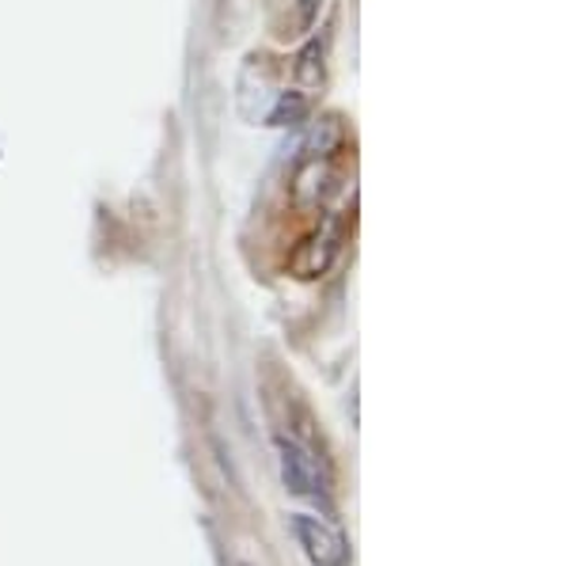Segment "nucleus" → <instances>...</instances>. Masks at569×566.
<instances>
[{
  "label": "nucleus",
  "mask_w": 569,
  "mask_h": 566,
  "mask_svg": "<svg viewBox=\"0 0 569 566\" xmlns=\"http://www.w3.org/2000/svg\"><path fill=\"white\" fill-rule=\"evenodd\" d=\"M278 460H281V479L292 495H308L319 498L330 487V476L319 468V456L311 445H305L300 437H278Z\"/></svg>",
  "instance_id": "nucleus-1"
},
{
  "label": "nucleus",
  "mask_w": 569,
  "mask_h": 566,
  "mask_svg": "<svg viewBox=\"0 0 569 566\" xmlns=\"http://www.w3.org/2000/svg\"><path fill=\"white\" fill-rule=\"evenodd\" d=\"M342 240H346V217L342 214H330L323 225H319V232H311L305 244H300L297 251H292L289 267L297 278H319V274L330 270V262L338 259V251H342Z\"/></svg>",
  "instance_id": "nucleus-2"
},
{
  "label": "nucleus",
  "mask_w": 569,
  "mask_h": 566,
  "mask_svg": "<svg viewBox=\"0 0 569 566\" xmlns=\"http://www.w3.org/2000/svg\"><path fill=\"white\" fill-rule=\"evenodd\" d=\"M292 533L311 559V566H350V544L335 525L311 514H292Z\"/></svg>",
  "instance_id": "nucleus-3"
},
{
  "label": "nucleus",
  "mask_w": 569,
  "mask_h": 566,
  "mask_svg": "<svg viewBox=\"0 0 569 566\" xmlns=\"http://www.w3.org/2000/svg\"><path fill=\"white\" fill-rule=\"evenodd\" d=\"M311 115V99L300 88H289L273 99V107L266 111V126H300Z\"/></svg>",
  "instance_id": "nucleus-4"
},
{
  "label": "nucleus",
  "mask_w": 569,
  "mask_h": 566,
  "mask_svg": "<svg viewBox=\"0 0 569 566\" xmlns=\"http://www.w3.org/2000/svg\"><path fill=\"white\" fill-rule=\"evenodd\" d=\"M338 145H342V122L338 118H319L305 141V152L308 160H327L330 152H338Z\"/></svg>",
  "instance_id": "nucleus-5"
},
{
  "label": "nucleus",
  "mask_w": 569,
  "mask_h": 566,
  "mask_svg": "<svg viewBox=\"0 0 569 566\" xmlns=\"http://www.w3.org/2000/svg\"><path fill=\"white\" fill-rule=\"evenodd\" d=\"M327 190H330V171L319 168V163H311L305 176L297 179V202L300 206H319L327 198Z\"/></svg>",
  "instance_id": "nucleus-6"
},
{
  "label": "nucleus",
  "mask_w": 569,
  "mask_h": 566,
  "mask_svg": "<svg viewBox=\"0 0 569 566\" xmlns=\"http://www.w3.org/2000/svg\"><path fill=\"white\" fill-rule=\"evenodd\" d=\"M297 80L300 85H308V88H316V85H323V42L319 39H311L305 50L297 53Z\"/></svg>",
  "instance_id": "nucleus-7"
},
{
  "label": "nucleus",
  "mask_w": 569,
  "mask_h": 566,
  "mask_svg": "<svg viewBox=\"0 0 569 566\" xmlns=\"http://www.w3.org/2000/svg\"><path fill=\"white\" fill-rule=\"evenodd\" d=\"M319 8H323V0H297V31H311L316 27Z\"/></svg>",
  "instance_id": "nucleus-8"
}]
</instances>
